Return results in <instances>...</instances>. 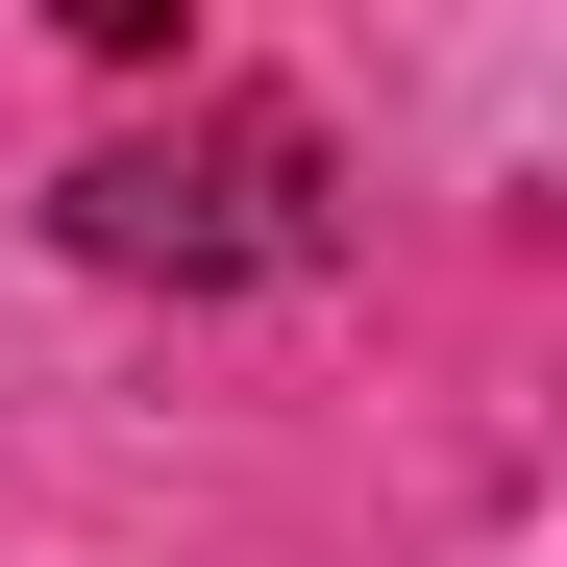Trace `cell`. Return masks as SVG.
I'll use <instances>...</instances> for the list:
<instances>
[{
    "label": "cell",
    "instance_id": "obj_1",
    "mask_svg": "<svg viewBox=\"0 0 567 567\" xmlns=\"http://www.w3.org/2000/svg\"><path fill=\"white\" fill-rule=\"evenodd\" d=\"M74 247L100 271H173V297H247V271H321L346 198H321V124H198V148H100L74 173Z\"/></svg>",
    "mask_w": 567,
    "mask_h": 567
}]
</instances>
